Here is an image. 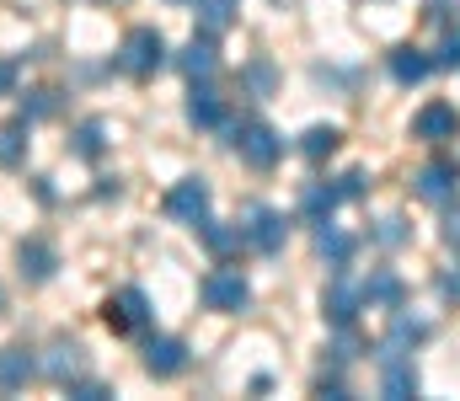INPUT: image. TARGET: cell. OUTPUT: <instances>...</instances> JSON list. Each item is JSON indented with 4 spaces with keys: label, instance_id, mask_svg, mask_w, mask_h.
I'll use <instances>...</instances> for the list:
<instances>
[{
    "label": "cell",
    "instance_id": "8",
    "mask_svg": "<svg viewBox=\"0 0 460 401\" xmlns=\"http://www.w3.org/2000/svg\"><path fill=\"white\" fill-rule=\"evenodd\" d=\"M241 236H246V247H252V252L273 257V252L289 241V225H284V214H279V209H252V225H241Z\"/></svg>",
    "mask_w": 460,
    "mask_h": 401
},
{
    "label": "cell",
    "instance_id": "2",
    "mask_svg": "<svg viewBox=\"0 0 460 401\" xmlns=\"http://www.w3.org/2000/svg\"><path fill=\"white\" fill-rule=\"evenodd\" d=\"M230 144H235V155L246 161V166H257V171H268V166H279V155H284V139L279 129H268V124H235L230 129Z\"/></svg>",
    "mask_w": 460,
    "mask_h": 401
},
{
    "label": "cell",
    "instance_id": "3",
    "mask_svg": "<svg viewBox=\"0 0 460 401\" xmlns=\"http://www.w3.org/2000/svg\"><path fill=\"white\" fill-rule=\"evenodd\" d=\"M209 209H215V193H209V182L204 177H182L172 193H166V214L172 220H182V225H204L209 220Z\"/></svg>",
    "mask_w": 460,
    "mask_h": 401
},
{
    "label": "cell",
    "instance_id": "35",
    "mask_svg": "<svg viewBox=\"0 0 460 401\" xmlns=\"http://www.w3.org/2000/svg\"><path fill=\"white\" fill-rule=\"evenodd\" d=\"M439 294H445V300H460V267H456V273H445V278H439Z\"/></svg>",
    "mask_w": 460,
    "mask_h": 401
},
{
    "label": "cell",
    "instance_id": "19",
    "mask_svg": "<svg viewBox=\"0 0 460 401\" xmlns=\"http://www.w3.org/2000/svg\"><path fill=\"white\" fill-rule=\"evenodd\" d=\"M32 353L27 348H0V391H22L32 380Z\"/></svg>",
    "mask_w": 460,
    "mask_h": 401
},
{
    "label": "cell",
    "instance_id": "26",
    "mask_svg": "<svg viewBox=\"0 0 460 401\" xmlns=\"http://www.w3.org/2000/svg\"><path fill=\"white\" fill-rule=\"evenodd\" d=\"M199 236H204L215 252H235V247H246V236H241V231H220L215 220H204V225H199Z\"/></svg>",
    "mask_w": 460,
    "mask_h": 401
},
{
    "label": "cell",
    "instance_id": "33",
    "mask_svg": "<svg viewBox=\"0 0 460 401\" xmlns=\"http://www.w3.org/2000/svg\"><path fill=\"white\" fill-rule=\"evenodd\" d=\"M70 397L75 401H108L113 391H108V386H70Z\"/></svg>",
    "mask_w": 460,
    "mask_h": 401
},
{
    "label": "cell",
    "instance_id": "30",
    "mask_svg": "<svg viewBox=\"0 0 460 401\" xmlns=\"http://www.w3.org/2000/svg\"><path fill=\"white\" fill-rule=\"evenodd\" d=\"M456 65H460V32H445V43L434 54V70H456Z\"/></svg>",
    "mask_w": 460,
    "mask_h": 401
},
{
    "label": "cell",
    "instance_id": "34",
    "mask_svg": "<svg viewBox=\"0 0 460 401\" xmlns=\"http://www.w3.org/2000/svg\"><path fill=\"white\" fill-rule=\"evenodd\" d=\"M445 241H450V247L460 252V204L450 209V214H445Z\"/></svg>",
    "mask_w": 460,
    "mask_h": 401
},
{
    "label": "cell",
    "instance_id": "22",
    "mask_svg": "<svg viewBox=\"0 0 460 401\" xmlns=\"http://www.w3.org/2000/svg\"><path fill=\"white\" fill-rule=\"evenodd\" d=\"M22 155H27V118L0 124V166H22Z\"/></svg>",
    "mask_w": 460,
    "mask_h": 401
},
{
    "label": "cell",
    "instance_id": "23",
    "mask_svg": "<svg viewBox=\"0 0 460 401\" xmlns=\"http://www.w3.org/2000/svg\"><path fill=\"white\" fill-rule=\"evenodd\" d=\"M241 81H246V86H252V92H257V97H268V92H273V86H279V70H273V65H268V59H252V65H246V70H241Z\"/></svg>",
    "mask_w": 460,
    "mask_h": 401
},
{
    "label": "cell",
    "instance_id": "14",
    "mask_svg": "<svg viewBox=\"0 0 460 401\" xmlns=\"http://www.w3.org/2000/svg\"><path fill=\"white\" fill-rule=\"evenodd\" d=\"M188 124L193 129H220L226 124V102H220L215 86H193L188 92Z\"/></svg>",
    "mask_w": 460,
    "mask_h": 401
},
{
    "label": "cell",
    "instance_id": "27",
    "mask_svg": "<svg viewBox=\"0 0 460 401\" xmlns=\"http://www.w3.org/2000/svg\"><path fill=\"white\" fill-rule=\"evenodd\" d=\"M423 337H429V321H412V316H396V321H391V343H396V348L423 343Z\"/></svg>",
    "mask_w": 460,
    "mask_h": 401
},
{
    "label": "cell",
    "instance_id": "36",
    "mask_svg": "<svg viewBox=\"0 0 460 401\" xmlns=\"http://www.w3.org/2000/svg\"><path fill=\"white\" fill-rule=\"evenodd\" d=\"M11 86H16V65H11V59H0V97H5Z\"/></svg>",
    "mask_w": 460,
    "mask_h": 401
},
{
    "label": "cell",
    "instance_id": "31",
    "mask_svg": "<svg viewBox=\"0 0 460 401\" xmlns=\"http://www.w3.org/2000/svg\"><path fill=\"white\" fill-rule=\"evenodd\" d=\"M364 187H369V177H364V171H343V177H338L343 204H348V198H364Z\"/></svg>",
    "mask_w": 460,
    "mask_h": 401
},
{
    "label": "cell",
    "instance_id": "29",
    "mask_svg": "<svg viewBox=\"0 0 460 401\" xmlns=\"http://www.w3.org/2000/svg\"><path fill=\"white\" fill-rule=\"evenodd\" d=\"M375 241H380V247H402V241H407V220H402V214H385V220L375 225Z\"/></svg>",
    "mask_w": 460,
    "mask_h": 401
},
{
    "label": "cell",
    "instance_id": "11",
    "mask_svg": "<svg viewBox=\"0 0 460 401\" xmlns=\"http://www.w3.org/2000/svg\"><path fill=\"white\" fill-rule=\"evenodd\" d=\"M358 305H364V294L348 283L343 273L327 283V294H322V316L332 321V327H353V316H358Z\"/></svg>",
    "mask_w": 460,
    "mask_h": 401
},
{
    "label": "cell",
    "instance_id": "6",
    "mask_svg": "<svg viewBox=\"0 0 460 401\" xmlns=\"http://www.w3.org/2000/svg\"><path fill=\"white\" fill-rule=\"evenodd\" d=\"M102 321L113 327V332H145L150 327V300H145V289H118L108 294V305H102Z\"/></svg>",
    "mask_w": 460,
    "mask_h": 401
},
{
    "label": "cell",
    "instance_id": "5",
    "mask_svg": "<svg viewBox=\"0 0 460 401\" xmlns=\"http://www.w3.org/2000/svg\"><path fill=\"white\" fill-rule=\"evenodd\" d=\"M412 187H418L423 204H450L460 193V161L456 155H434V161L412 177Z\"/></svg>",
    "mask_w": 460,
    "mask_h": 401
},
{
    "label": "cell",
    "instance_id": "13",
    "mask_svg": "<svg viewBox=\"0 0 460 401\" xmlns=\"http://www.w3.org/2000/svg\"><path fill=\"white\" fill-rule=\"evenodd\" d=\"M358 294H364V305H380V310H402V300H407V283H402L391 267H375V273H369V283H364Z\"/></svg>",
    "mask_w": 460,
    "mask_h": 401
},
{
    "label": "cell",
    "instance_id": "12",
    "mask_svg": "<svg viewBox=\"0 0 460 401\" xmlns=\"http://www.w3.org/2000/svg\"><path fill=\"white\" fill-rule=\"evenodd\" d=\"M177 65H182V75H193V81L215 75V70H220V48H215V32H193V43L177 54Z\"/></svg>",
    "mask_w": 460,
    "mask_h": 401
},
{
    "label": "cell",
    "instance_id": "24",
    "mask_svg": "<svg viewBox=\"0 0 460 401\" xmlns=\"http://www.w3.org/2000/svg\"><path fill=\"white\" fill-rule=\"evenodd\" d=\"M59 113V92H27L22 97V118L32 124V118H54Z\"/></svg>",
    "mask_w": 460,
    "mask_h": 401
},
{
    "label": "cell",
    "instance_id": "21",
    "mask_svg": "<svg viewBox=\"0 0 460 401\" xmlns=\"http://www.w3.org/2000/svg\"><path fill=\"white\" fill-rule=\"evenodd\" d=\"M338 144H343V134L332 129V124H316V129L300 134V155H305V161H327Z\"/></svg>",
    "mask_w": 460,
    "mask_h": 401
},
{
    "label": "cell",
    "instance_id": "7",
    "mask_svg": "<svg viewBox=\"0 0 460 401\" xmlns=\"http://www.w3.org/2000/svg\"><path fill=\"white\" fill-rule=\"evenodd\" d=\"M380 397H391V401L418 397V370H412V359H407L396 343L380 348Z\"/></svg>",
    "mask_w": 460,
    "mask_h": 401
},
{
    "label": "cell",
    "instance_id": "28",
    "mask_svg": "<svg viewBox=\"0 0 460 401\" xmlns=\"http://www.w3.org/2000/svg\"><path fill=\"white\" fill-rule=\"evenodd\" d=\"M199 11H204V27L220 32V27H230V16H235V0H199Z\"/></svg>",
    "mask_w": 460,
    "mask_h": 401
},
{
    "label": "cell",
    "instance_id": "10",
    "mask_svg": "<svg viewBox=\"0 0 460 401\" xmlns=\"http://www.w3.org/2000/svg\"><path fill=\"white\" fill-rule=\"evenodd\" d=\"M145 370H150L155 380H172V375L188 370V348H182L177 337H150V343H145Z\"/></svg>",
    "mask_w": 460,
    "mask_h": 401
},
{
    "label": "cell",
    "instance_id": "20",
    "mask_svg": "<svg viewBox=\"0 0 460 401\" xmlns=\"http://www.w3.org/2000/svg\"><path fill=\"white\" fill-rule=\"evenodd\" d=\"M343 204V193H338V182H311L305 193H300V209L322 225V220H332V209Z\"/></svg>",
    "mask_w": 460,
    "mask_h": 401
},
{
    "label": "cell",
    "instance_id": "1",
    "mask_svg": "<svg viewBox=\"0 0 460 401\" xmlns=\"http://www.w3.org/2000/svg\"><path fill=\"white\" fill-rule=\"evenodd\" d=\"M166 65V38L155 27H134L123 43H118V70L123 75H155Z\"/></svg>",
    "mask_w": 460,
    "mask_h": 401
},
{
    "label": "cell",
    "instance_id": "18",
    "mask_svg": "<svg viewBox=\"0 0 460 401\" xmlns=\"http://www.w3.org/2000/svg\"><path fill=\"white\" fill-rule=\"evenodd\" d=\"M316 252H322L327 263L343 273V267L353 263V236H348V231H338L332 220H322V225H316Z\"/></svg>",
    "mask_w": 460,
    "mask_h": 401
},
{
    "label": "cell",
    "instance_id": "32",
    "mask_svg": "<svg viewBox=\"0 0 460 401\" xmlns=\"http://www.w3.org/2000/svg\"><path fill=\"white\" fill-rule=\"evenodd\" d=\"M332 359H338V364L358 359V343H353V332H348V327H343V337H338V348H332Z\"/></svg>",
    "mask_w": 460,
    "mask_h": 401
},
{
    "label": "cell",
    "instance_id": "25",
    "mask_svg": "<svg viewBox=\"0 0 460 401\" xmlns=\"http://www.w3.org/2000/svg\"><path fill=\"white\" fill-rule=\"evenodd\" d=\"M102 134H108V129H102L97 118H86V124L75 129V155H86V161H97V155H102V144H108Z\"/></svg>",
    "mask_w": 460,
    "mask_h": 401
},
{
    "label": "cell",
    "instance_id": "17",
    "mask_svg": "<svg viewBox=\"0 0 460 401\" xmlns=\"http://www.w3.org/2000/svg\"><path fill=\"white\" fill-rule=\"evenodd\" d=\"M16 263H22V278H32V283H43V278H54V267H59V257H54V247L49 241H22V252H16Z\"/></svg>",
    "mask_w": 460,
    "mask_h": 401
},
{
    "label": "cell",
    "instance_id": "15",
    "mask_svg": "<svg viewBox=\"0 0 460 401\" xmlns=\"http://www.w3.org/2000/svg\"><path fill=\"white\" fill-rule=\"evenodd\" d=\"M391 75H396V86H423V81L434 75V54H423V48H396V54H391Z\"/></svg>",
    "mask_w": 460,
    "mask_h": 401
},
{
    "label": "cell",
    "instance_id": "9",
    "mask_svg": "<svg viewBox=\"0 0 460 401\" xmlns=\"http://www.w3.org/2000/svg\"><path fill=\"white\" fill-rule=\"evenodd\" d=\"M456 134H460L456 102H429V108L412 118V139H423V144H445V139H456Z\"/></svg>",
    "mask_w": 460,
    "mask_h": 401
},
{
    "label": "cell",
    "instance_id": "16",
    "mask_svg": "<svg viewBox=\"0 0 460 401\" xmlns=\"http://www.w3.org/2000/svg\"><path fill=\"white\" fill-rule=\"evenodd\" d=\"M81 370H86V359H81V348H75V343H65V337H59V343L49 348V359H43V375H49V380H59V386H70Z\"/></svg>",
    "mask_w": 460,
    "mask_h": 401
},
{
    "label": "cell",
    "instance_id": "37",
    "mask_svg": "<svg viewBox=\"0 0 460 401\" xmlns=\"http://www.w3.org/2000/svg\"><path fill=\"white\" fill-rule=\"evenodd\" d=\"M0 305H5V294H0Z\"/></svg>",
    "mask_w": 460,
    "mask_h": 401
},
{
    "label": "cell",
    "instance_id": "4",
    "mask_svg": "<svg viewBox=\"0 0 460 401\" xmlns=\"http://www.w3.org/2000/svg\"><path fill=\"white\" fill-rule=\"evenodd\" d=\"M199 294H204V305L209 310H246V300H252V283H246V273L241 267H215L204 283H199Z\"/></svg>",
    "mask_w": 460,
    "mask_h": 401
}]
</instances>
